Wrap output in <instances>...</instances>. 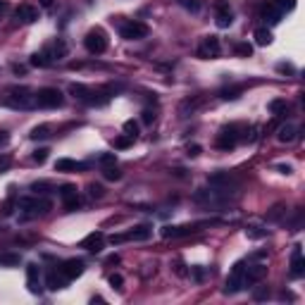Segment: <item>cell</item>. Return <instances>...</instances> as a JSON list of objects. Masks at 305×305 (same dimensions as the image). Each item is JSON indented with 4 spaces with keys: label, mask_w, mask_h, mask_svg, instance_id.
Wrapping results in <instances>:
<instances>
[{
    "label": "cell",
    "mask_w": 305,
    "mask_h": 305,
    "mask_svg": "<svg viewBox=\"0 0 305 305\" xmlns=\"http://www.w3.org/2000/svg\"><path fill=\"white\" fill-rule=\"evenodd\" d=\"M70 282L67 277H64L62 272L57 274V269H53V272H48V277H46V286L50 291H57V289H64V284Z\"/></svg>",
    "instance_id": "cell-21"
},
{
    "label": "cell",
    "mask_w": 305,
    "mask_h": 305,
    "mask_svg": "<svg viewBox=\"0 0 305 305\" xmlns=\"http://www.w3.org/2000/svg\"><path fill=\"white\" fill-rule=\"evenodd\" d=\"M179 3H181V8L188 10V12H193V15L200 10V0H179Z\"/></svg>",
    "instance_id": "cell-35"
},
{
    "label": "cell",
    "mask_w": 305,
    "mask_h": 305,
    "mask_svg": "<svg viewBox=\"0 0 305 305\" xmlns=\"http://www.w3.org/2000/svg\"><path fill=\"white\" fill-rule=\"evenodd\" d=\"M267 277V267L265 265H248L243 267V286H253V284L262 282Z\"/></svg>",
    "instance_id": "cell-11"
},
{
    "label": "cell",
    "mask_w": 305,
    "mask_h": 305,
    "mask_svg": "<svg viewBox=\"0 0 305 305\" xmlns=\"http://www.w3.org/2000/svg\"><path fill=\"white\" fill-rule=\"evenodd\" d=\"M8 10H10V3L8 0H0V15H5Z\"/></svg>",
    "instance_id": "cell-52"
},
{
    "label": "cell",
    "mask_w": 305,
    "mask_h": 305,
    "mask_svg": "<svg viewBox=\"0 0 305 305\" xmlns=\"http://www.w3.org/2000/svg\"><path fill=\"white\" fill-rule=\"evenodd\" d=\"M31 64L33 67H48V64H53V57H50L48 50H43V53H33L31 55Z\"/></svg>",
    "instance_id": "cell-24"
},
{
    "label": "cell",
    "mask_w": 305,
    "mask_h": 305,
    "mask_svg": "<svg viewBox=\"0 0 305 305\" xmlns=\"http://www.w3.org/2000/svg\"><path fill=\"white\" fill-rule=\"evenodd\" d=\"M57 191H60V198H62V200H70V198H77L79 196L77 186H72V184H64V186H60Z\"/></svg>",
    "instance_id": "cell-29"
},
{
    "label": "cell",
    "mask_w": 305,
    "mask_h": 305,
    "mask_svg": "<svg viewBox=\"0 0 305 305\" xmlns=\"http://www.w3.org/2000/svg\"><path fill=\"white\" fill-rule=\"evenodd\" d=\"M284 212H286V208H284V205H274L272 212L267 215V219H269V222H277V219L284 217Z\"/></svg>",
    "instance_id": "cell-37"
},
{
    "label": "cell",
    "mask_w": 305,
    "mask_h": 305,
    "mask_svg": "<svg viewBox=\"0 0 305 305\" xmlns=\"http://www.w3.org/2000/svg\"><path fill=\"white\" fill-rule=\"evenodd\" d=\"M200 153H203V148H200L198 143H191V146L186 148V155H188V157H198Z\"/></svg>",
    "instance_id": "cell-46"
},
{
    "label": "cell",
    "mask_w": 305,
    "mask_h": 305,
    "mask_svg": "<svg viewBox=\"0 0 305 305\" xmlns=\"http://www.w3.org/2000/svg\"><path fill=\"white\" fill-rule=\"evenodd\" d=\"M253 298H255V300H265V298H269V289H267V286H260V289L253 291Z\"/></svg>",
    "instance_id": "cell-44"
},
{
    "label": "cell",
    "mask_w": 305,
    "mask_h": 305,
    "mask_svg": "<svg viewBox=\"0 0 305 305\" xmlns=\"http://www.w3.org/2000/svg\"><path fill=\"white\" fill-rule=\"evenodd\" d=\"M8 141H10V136H8L5 131H0V146H5Z\"/></svg>",
    "instance_id": "cell-54"
},
{
    "label": "cell",
    "mask_w": 305,
    "mask_h": 305,
    "mask_svg": "<svg viewBox=\"0 0 305 305\" xmlns=\"http://www.w3.org/2000/svg\"><path fill=\"white\" fill-rule=\"evenodd\" d=\"M88 164L86 162H77V160H70V157H62L55 162V172H86Z\"/></svg>",
    "instance_id": "cell-16"
},
{
    "label": "cell",
    "mask_w": 305,
    "mask_h": 305,
    "mask_svg": "<svg viewBox=\"0 0 305 305\" xmlns=\"http://www.w3.org/2000/svg\"><path fill=\"white\" fill-rule=\"evenodd\" d=\"M84 46H86V50L91 55H103L108 50V33L95 26V29H91V31L84 36Z\"/></svg>",
    "instance_id": "cell-3"
},
{
    "label": "cell",
    "mask_w": 305,
    "mask_h": 305,
    "mask_svg": "<svg viewBox=\"0 0 305 305\" xmlns=\"http://www.w3.org/2000/svg\"><path fill=\"white\" fill-rule=\"evenodd\" d=\"M241 91H243V86H231V88H224V91L219 93V98H222V100H236V98L241 95Z\"/></svg>",
    "instance_id": "cell-28"
},
{
    "label": "cell",
    "mask_w": 305,
    "mask_h": 305,
    "mask_svg": "<svg viewBox=\"0 0 305 305\" xmlns=\"http://www.w3.org/2000/svg\"><path fill=\"white\" fill-rule=\"evenodd\" d=\"M277 70L282 72V74H291V72H293V67H291V64H279Z\"/></svg>",
    "instance_id": "cell-51"
},
{
    "label": "cell",
    "mask_w": 305,
    "mask_h": 305,
    "mask_svg": "<svg viewBox=\"0 0 305 305\" xmlns=\"http://www.w3.org/2000/svg\"><path fill=\"white\" fill-rule=\"evenodd\" d=\"M234 50L239 55H243V57H251V55H253V46H248V43H236Z\"/></svg>",
    "instance_id": "cell-39"
},
{
    "label": "cell",
    "mask_w": 305,
    "mask_h": 305,
    "mask_svg": "<svg viewBox=\"0 0 305 305\" xmlns=\"http://www.w3.org/2000/svg\"><path fill=\"white\" fill-rule=\"evenodd\" d=\"M29 136H31V141H43V139H48V136H50V126H48V124L33 126Z\"/></svg>",
    "instance_id": "cell-27"
},
{
    "label": "cell",
    "mask_w": 305,
    "mask_h": 305,
    "mask_svg": "<svg viewBox=\"0 0 305 305\" xmlns=\"http://www.w3.org/2000/svg\"><path fill=\"white\" fill-rule=\"evenodd\" d=\"M124 133L129 136V139H136L139 136V124L133 122V119H129V122H124Z\"/></svg>",
    "instance_id": "cell-33"
},
{
    "label": "cell",
    "mask_w": 305,
    "mask_h": 305,
    "mask_svg": "<svg viewBox=\"0 0 305 305\" xmlns=\"http://www.w3.org/2000/svg\"><path fill=\"white\" fill-rule=\"evenodd\" d=\"M203 105V98H188L179 105V117H188V115H193L198 108Z\"/></svg>",
    "instance_id": "cell-23"
},
{
    "label": "cell",
    "mask_w": 305,
    "mask_h": 305,
    "mask_svg": "<svg viewBox=\"0 0 305 305\" xmlns=\"http://www.w3.org/2000/svg\"><path fill=\"white\" fill-rule=\"evenodd\" d=\"M148 33H150V29L143 22H136V19H131V22H119V36L124 41H141V39H146Z\"/></svg>",
    "instance_id": "cell-5"
},
{
    "label": "cell",
    "mask_w": 305,
    "mask_h": 305,
    "mask_svg": "<svg viewBox=\"0 0 305 305\" xmlns=\"http://www.w3.org/2000/svg\"><path fill=\"white\" fill-rule=\"evenodd\" d=\"M131 143H133V139H129V136L124 133V136H117V139H115V148H117V150H126Z\"/></svg>",
    "instance_id": "cell-34"
},
{
    "label": "cell",
    "mask_w": 305,
    "mask_h": 305,
    "mask_svg": "<svg viewBox=\"0 0 305 305\" xmlns=\"http://www.w3.org/2000/svg\"><path fill=\"white\" fill-rule=\"evenodd\" d=\"M53 3H55V0H39L41 8H53Z\"/></svg>",
    "instance_id": "cell-53"
},
{
    "label": "cell",
    "mask_w": 305,
    "mask_h": 305,
    "mask_svg": "<svg viewBox=\"0 0 305 305\" xmlns=\"http://www.w3.org/2000/svg\"><path fill=\"white\" fill-rule=\"evenodd\" d=\"M222 55V43H219L217 36H205L203 43L198 46V57L203 60H215Z\"/></svg>",
    "instance_id": "cell-8"
},
{
    "label": "cell",
    "mask_w": 305,
    "mask_h": 305,
    "mask_svg": "<svg viewBox=\"0 0 305 305\" xmlns=\"http://www.w3.org/2000/svg\"><path fill=\"white\" fill-rule=\"evenodd\" d=\"M119 262V255H110L108 258V265H117Z\"/></svg>",
    "instance_id": "cell-55"
},
{
    "label": "cell",
    "mask_w": 305,
    "mask_h": 305,
    "mask_svg": "<svg viewBox=\"0 0 305 305\" xmlns=\"http://www.w3.org/2000/svg\"><path fill=\"white\" fill-rule=\"evenodd\" d=\"M48 53H50V57H53V60H62L64 55H67V43L57 39V43H55L53 48H48Z\"/></svg>",
    "instance_id": "cell-26"
},
{
    "label": "cell",
    "mask_w": 305,
    "mask_h": 305,
    "mask_svg": "<svg viewBox=\"0 0 305 305\" xmlns=\"http://www.w3.org/2000/svg\"><path fill=\"white\" fill-rule=\"evenodd\" d=\"M110 286L112 289H117V291H122V284H124V279H122V274H110Z\"/></svg>",
    "instance_id": "cell-40"
},
{
    "label": "cell",
    "mask_w": 305,
    "mask_h": 305,
    "mask_svg": "<svg viewBox=\"0 0 305 305\" xmlns=\"http://www.w3.org/2000/svg\"><path fill=\"white\" fill-rule=\"evenodd\" d=\"M234 22V12L229 8L227 0H217L215 3V24H217L219 29H229Z\"/></svg>",
    "instance_id": "cell-9"
},
{
    "label": "cell",
    "mask_w": 305,
    "mask_h": 305,
    "mask_svg": "<svg viewBox=\"0 0 305 305\" xmlns=\"http://www.w3.org/2000/svg\"><path fill=\"white\" fill-rule=\"evenodd\" d=\"M267 108H269V112H274V115H282V112H286V100H272Z\"/></svg>",
    "instance_id": "cell-36"
},
{
    "label": "cell",
    "mask_w": 305,
    "mask_h": 305,
    "mask_svg": "<svg viewBox=\"0 0 305 305\" xmlns=\"http://www.w3.org/2000/svg\"><path fill=\"white\" fill-rule=\"evenodd\" d=\"M103 177L108 181H119L122 179V172H119L117 167H105V170H103Z\"/></svg>",
    "instance_id": "cell-31"
},
{
    "label": "cell",
    "mask_w": 305,
    "mask_h": 305,
    "mask_svg": "<svg viewBox=\"0 0 305 305\" xmlns=\"http://www.w3.org/2000/svg\"><path fill=\"white\" fill-rule=\"evenodd\" d=\"M81 205V200H79V196L77 198H70V200H64V208H67V212H74Z\"/></svg>",
    "instance_id": "cell-48"
},
{
    "label": "cell",
    "mask_w": 305,
    "mask_h": 305,
    "mask_svg": "<svg viewBox=\"0 0 305 305\" xmlns=\"http://www.w3.org/2000/svg\"><path fill=\"white\" fill-rule=\"evenodd\" d=\"M274 5L284 12V10H293V8H296V0H274Z\"/></svg>",
    "instance_id": "cell-43"
},
{
    "label": "cell",
    "mask_w": 305,
    "mask_h": 305,
    "mask_svg": "<svg viewBox=\"0 0 305 305\" xmlns=\"http://www.w3.org/2000/svg\"><path fill=\"white\" fill-rule=\"evenodd\" d=\"M103 246H105V234H103V231H91V234L81 241V248H86V251H91V253L103 251Z\"/></svg>",
    "instance_id": "cell-15"
},
{
    "label": "cell",
    "mask_w": 305,
    "mask_h": 305,
    "mask_svg": "<svg viewBox=\"0 0 305 305\" xmlns=\"http://www.w3.org/2000/svg\"><path fill=\"white\" fill-rule=\"evenodd\" d=\"M62 103H64V95L60 88L46 86V88H39V91H36V105H39V108L55 110V108H60Z\"/></svg>",
    "instance_id": "cell-2"
},
{
    "label": "cell",
    "mask_w": 305,
    "mask_h": 305,
    "mask_svg": "<svg viewBox=\"0 0 305 305\" xmlns=\"http://www.w3.org/2000/svg\"><path fill=\"white\" fill-rule=\"evenodd\" d=\"M305 272V260H303V251H300V243L293 246V253H291V274L293 277H303Z\"/></svg>",
    "instance_id": "cell-17"
},
{
    "label": "cell",
    "mask_w": 305,
    "mask_h": 305,
    "mask_svg": "<svg viewBox=\"0 0 305 305\" xmlns=\"http://www.w3.org/2000/svg\"><path fill=\"white\" fill-rule=\"evenodd\" d=\"M3 103L10 105V108H15V110H29L36 105V93L26 86H10L8 91H5Z\"/></svg>",
    "instance_id": "cell-1"
},
{
    "label": "cell",
    "mask_w": 305,
    "mask_h": 305,
    "mask_svg": "<svg viewBox=\"0 0 305 305\" xmlns=\"http://www.w3.org/2000/svg\"><path fill=\"white\" fill-rule=\"evenodd\" d=\"M282 10L277 8V5H274V3H269V5H265V8L260 10V17H262V19H265V22H269L274 26V24H279L282 22Z\"/></svg>",
    "instance_id": "cell-18"
},
{
    "label": "cell",
    "mask_w": 305,
    "mask_h": 305,
    "mask_svg": "<svg viewBox=\"0 0 305 305\" xmlns=\"http://www.w3.org/2000/svg\"><path fill=\"white\" fill-rule=\"evenodd\" d=\"M191 272H193V279H196V282H203V279H205V269H203V267H193Z\"/></svg>",
    "instance_id": "cell-49"
},
{
    "label": "cell",
    "mask_w": 305,
    "mask_h": 305,
    "mask_svg": "<svg viewBox=\"0 0 305 305\" xmlns=\"http://www.w3.org/2000/svg\"><path fill=\"white\" fill-rule=\"evenodd\" d=\"M19 208L24 210V219L39 217L50 210V200L46 198H19Z\"/></svg>",
    "instance_id": "cell-4"
},
{
    "label": "cell",
    "mask_w": 305,
    "mask_h": 305,
    "mask_svg": "<svg viewBox=\"0 0 305 305\" xmlns=\"http://www.w3.org/2000/svg\"><path fill=\"white\" fill-rule=\"evenodd\" d=\"M70 95H74V98L81 100V103H88V100H91V95H93V88L86 86V84H72V86H70Z\"/></svg>",
    "instance_id": "cell-19"
},
{
    "label": "cell",
    "mask_w": 305,
    "mask_h": 305,
    "mask_svg": "<svg viewBox=\"0 0 305 305\" xmlns=\"http://www.w3.org/2000/svg\"><path fill=\"white\" fill-rule=\"evenodd\" d=\"M98 162H103V164H115V162H117V155H115V153H103V155L98 157Z\"/></svg>",
    "instance_id": "cell-45"
},
{
    "label": "cell",
    "mask_w": 305,
    "mask_h": 305,
    "mask_svg": "<svg viewBox=\"0 0 305 305\" xmlns=\"http://www.w3.org/2000/svg\"><path fill=\"white\" fill-rule=\"evenodd\" d=\"M84 262L81 260H77V258H72V260H64L62 262V267H60V272L67 277V279H77V277H81L84 274Z\"/></svg>",
    "instance_id": "cell-13"
},
{
    "label": "cell",
    "mask_w": 305,
    "mask_h": 305,
    "mask_svg": "<svg viewBox=\"0 0 305 305\" xmlns=\"http://www.w3.org/2000/svg\"><path fill=\"white\" fill-rule=\"evenodd\" d=\"M15 19L22 24H33L39 19V10L33 8V5H29V3H24V5H19L15 10Z\"/></svg>",
    "instance_id": "cell-12"
},
{
    "label": "cell",
    "mask_w": 305,
    "mask_h": 305,
    "mask_svg": "<svg viewBox=\"0 0 305 305\" xmlns=\"http://www.w3.org/2000/svg\"><path fill=\"white\" fill-rule=\"evenodd\" d=\"M53 184L50 181H33L31 184V191H36V193H50L53 191Z\"/></svg>",
    "instance_id": "cell-30"
},
{
    "label": "cell",
    "mask_w": 305,
    "mask_h": 305,
    "mask_svg": "<svg viewBox=\"0 0 305 305\" xmlns=\"http://www.w3.org/2000/svg\"><path fill=\"white\" fill-rule=\"evenodd\" d=\"M277 170H279V174H286V177L293 174V167H291V164H277Z\"/></svg>",
    "instance_id": "cell-50"
},
{
    "label": "cell",
    "mask_w": 305,
    "mask_h": 305,
    "mask_svg": "<svg viewBox=\"0 0 305 305\" xmlns=\"http://www.w3.org/2000/svg\"><path fill=\"white\" fill-rule=\"evenodd\" d=\"M246 236H248V239H265L267 229H262V227H248V229H246Z\"/></svg>",
    "instance_id": "cell-32"
},
{
    "label": "cell",
    "mask_w": 305,
    "mask_h": 305,
    "mask_svg": "<svg viewBox=\"0 0 305 305\" xmlns=\"http://www.w3.org/2000/svg\"><path fill=\"white\" fill-rule=\"evenodd\" d=\"M296 136H298V126H296V124H291V122L282 124V126H279V131H277V139H279L282 143L296 141Z\"/></svg>",
    "instance_id": "cell-20"
},
{
    "label": "cell",
    "mask_w": 305,
    "mask_h": 305,
    "mask_svg": "<svg viewBox=\"0 0 305 305\" xmlns=\"http://www.w3.org/2000/svg\"><path fill=\"white\" fill-rule=\"evenodd\" d=\"M26 286L31 293H41V267L33 262L26 265Z\"/></svg>",
    "instance_id": "cell-14"
},
{
    "label": "cell",
    "mask_w": 305,
    "mask_h": 305,
    "mask_svg": "<svg viewBox=\"0 0 305 305\" xmlns=\"http://www.w3.org/2000/svg\"><path fill=\"white\" fill-rule=\"evenodd\" d=\"M243 262H236L234 269H231V274H229L227 279V286H224V293L227 296H234V293H239V291L243 289Z\"/></svg>",
    "instance_id": "cell-10"
},
{
    "label": "cell",
    "mask_w": 305,
    "mask_h": 305,
    "mask_svg": "<svg viewBox=\"0 0 305 305\" xmlns=\"http://www.w3.org/2000/svg\"><path fill=\"white\" fill-rule=\"evenodd\" d=\"M88 196L91 198H103L105 196V188L98 186V184H91V186H88Z\"/></svg>",
    "instance_id": "cell-41"
},
{
    "label": "cell",
    "mask_w": 305,
    "mask_h": 305,
    "mask_svg": "<svg viewBox=\"0 0 305 305\" xmlns=\"http://www.w3.org/2000/svg\"><path fill=\"white\" fill-rule=\"evenodd\" d=\"M212 222H193V224H179V227H162L164 239H181V236H191L203 231V227H208Z\"/></svg>",
    "instance_id": "cell-6"
},
{
    "label": "cell",
    "mask_w": 305,
    "mask_h": 305,
    "mask_svg": "<svg viewBox=\"0 0 305 305\" xmlns=\"http://www.w3.org/2000/svg\"><path fill=\"white\" fill-rule=\"evenodd\" d=\"M239 129H241L239 124L224 126V129L219 131V136H217V148H222V150H231V148H234L236 143L243 139L241 133H239Z\"/></svg>",
    "instance_id": "cell-7"
},
{
    "label": "cell",
    "mask_w": 305,
    "mask_h": 305,
    "mask_svg": "<svg viewBox=\"0 0 305 305\" xmlns=\"http://www.w3.org/2000/svg\"><path fill=\"white\" fill-rule=\"evenodd\" d=\"M150 234H153V229L148 224H141V227L126 231L124 236H126V241H146V239H150Z\"/></svg>",
    "instance_id": "cell-22"
},
{
    "label": "cell",
    "mask_w": 305,
    "mask_h": 305,
    "mask_svg": "<svg viewBox=\"0 0 305 305\" xmlns=\"http://www.w3.org/2000/svg\"><path fill=\"white\" fill-rule=\"evenodd\" d=\"M141 119H143V124H153V122H155V112H153V110H143Z\"/></svg>",
    "instance_id": "cell-47"
},
{
    "label": "cell",
    "mask_w": 305,
    "mask_h": 305,
    "mask_svg": "<svg viewBox=\"0 0 305 305\" xmlns=\"http://www.w3.org/2000/svg\"><path fill=\"white\" fill-rule=\"evenodd\" d=\"M0 265H19V255L5 253V255H0Z\"/></svg>",
    "instance_id": "cell-38"
},
{
    "label": "cell",
    "mask_w": 305,
    "mask_h": 305,
    "mask_svg": "<svg viewBox=\"0 0 305 305\" xmlns=\"http://www.w3.org/2000/svg\"><path fill=\"white\" fill-rule=\"evenodd\" d=\"M48 153H50V150L48 148H39L36 150V153H33V162H39V164H43L48 160Z\"/></svg>",
    "instance_id": "cell-42"
},
{
    "label": "cell",
    "mask_w": 305,
    "mask_h": 305,
    "mask_svg": "<svg viewBox=\"0 0 305 305\" xmlns=\"http://www.w3.org/2000/svg\"><path fill=\"white\" fill-rule=\"evenodd\" d=\"M272 41H274V36L269 29H265V26H262V29H255V43H258V46H269Z\"/></svg>",
    "instance_id": "cell-25"
}]
</instances>
